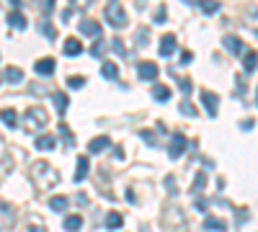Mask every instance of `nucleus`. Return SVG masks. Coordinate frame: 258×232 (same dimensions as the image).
I'll return each instance as SVG.
<instances>
[{
	"label": "nucleus",
	"instance_id": "1",
	"mask_svg": "<svg viewBox=\"0 0 258 232\" xmlns=\"http://www.w3.org/2000/svg\"><path fill=\"white\" fill-rule=\"evenodd\" d=\"M47 121H49L47 111H44L41 106H31V108L23 114V129H26V132H39V129L47 127Z\"/></svg>",
	"mask_w": 258,
	"mask_h": 232
},
{
	"label": "nucleus",
	"instance_id": "2",
	"mask_svg": "<svg viewBox=\"0 0 258 232\" xmlns=\"http://www.w3.org/2000/svg\"><path fill=\"white\" fill-rule=\"evenodd\" d=\"M103 18L109 21L114 28H121V26H127V10H124V5H119L116 0H114V3H109V5H106Z\"/></svg>",
	"mask_w": 258,
	"mask_h": 232
},
{
	"label": "nucleus",
	"instance_id": "3",
	"mask_svg": "<svg viewBox=\"0 0 258 232\" xmlns=\"http://www.w3.org/2000/svg\"><path fill=\"white\" fill-rule=\"evenodd\" d=\"M184 152H186V137L181 132H176L171 137V142H168V155H171V160H178Z\"/></svg>",
	"mask_w": 258,
	"mask_h": 232
},
{
	"label": "nucleus",
	"instance_id": "4",
	"mask_svg": "<svg viewBox=\"0 0 258 232\" xmlns=\"http://www.w3.org/2000/svg\"><path fill=\"white\" fill-rule=\"evenodd\" d=\"M202 103H204V108H207V114L215 119L217 116V111H220V98H217V93H212V90H202Z\"/></svg>",
	"mask_w": 258,
	"mask_h": 232
},
{
	"label": "nucleus",
	"instance_id": "5",
	"mask_svg": "<svg viewBox=\"0 0 258 232\" xmlns=\"http://www.w3.org/2000/svg\"><path fill=\"white\" fill-rule=\"evenodd\" d=\"M101 23L98 21H90V18H83L80 21V34L83 36H101Z\"/></svg>",
	"mask_w": 258,
	"mask_h": 232
},
{
	"label": "nucleus",
	"instance_id": "6",
	"mask_svg": "<svg viewBox=\"0 0 258 232\" xmlns=\"http://www.w3.org/2000/svg\"><path fill=\"white\" fill-rule=\"evenodd\" d=\"M137 72H140V77H142V80H155L160 70H158V65H153V62H140Z\"/></svg>",
	"mask_w": 258,
	"mask_h": 232
},
{
	"label": "nucleus",
	"instance_id": "7",
	"mask_svg": "<svg viewBox=\"0 0 258 232\" xmlns=\"http://www.w3.org/2000/svg\"><path fill=\"white\" fill-rule=\"evenodd\" d=\"M109 145H111L109 137H93V139L88 142V152H90V155H98V152H103Z\"/></svg>",
	"mask_w": 258,
	"mask_h": 232
},
{
	"label": "nucleus",
	"instance_id": "8",
	"mask_svg": "<svg viewBox=\"0 0 258 232\" xmlns=\"http://www.w3.org/2000/svg\"><path fill=\"white\" fill-rule=\"evenodd\" d=\"M225 49L227 52H233V54H243L246 52V44H243V39H238V36H225Z\"/></svg>",
	"mask_w": 258,
	"mask_h": 232
},
{
	"label": "nucleus",
	"instance_id": "9",
	"mask_svg": "<svg viewBox=\"0 0 258 232\" xmlns=\"http://www.w3.org/2000/svg\"><path fill=\"white\" fill-rule=\"evenodd\" d=\"M54 67H57V62H54L52 57H44V59H39L36 65H34L36 75H52V72H54Z\"/></svg>",
	"mask_w": 258,
	"mask_h": 232
},
{
	"label": "nucleus",
	"instance_id": "10",
	"mask_svg": "<svg viewBox=\"0 0 258 232\" xmlns=\"http://www.w3.org/2000/svg\"><path fill=\"white\" fill-rule=\"evenodd\" d=\"M90 173V160L88 158H80L78 160V168H75V176H72V181L75 183H83V178Z\"/></svg>",
	"mask_w": 258,
	"mask_h": 232
},
{
	"label": "nucleus",
	"instance_id": "11",
	"mask_svg": "<svg viewBox=\"0 0 258 232\" xmlns=\"http://www.w3.org/2000/svg\"><path fill=\"white\" fill-rule=\"evenodd\" d=\"M0 121H3L8 129H16V124H18V114H16V108H3V111H0Z\"/></svg>",
	"mask_w": 258,
	"mask_h": 232
},
{
	"label": "nucleus",
	"instance_id": "12",
	"mask_svg": "<svg viewBox=\"0 0 258 232\" xmlns=\"http://www.w3.org/2000/svg\"><path fill=\"white\" fill-rule=\"evenodd\" d=\"M176 52V36L173 34H165L163 39H160V54L163 57H171Z\"/></svg>",
	"mask_w": 258,
	"mask_h": 232
},
{
	"label": "nucleus",
	"instance_id": "13",
	"mask_svg": "<svg viewBox=\"0 0 258 232\" xmlns=\"http://www.w3.org/2000/svg\"><path fill=\"white\" fill-rule=\"evenodd\" d=\"M62 52H65L67 57L80 54V52H83V41H80V39H65V44H62Z\"/></svg>",
	"mask_w": 258,
	"mask_h": 232
},
{
	"label": "nucleus",
	"instance_id": "14",
	"mask_svg": "<svg viewBox=\"0 0 258 232\" xmlns=\"http://www.w3.org/2000/svg\"><path fill=\"white\" fill-rule=\"evenodd\" d=\"M8 23H10L13 28H18V31H23V28L28 26V21L23 18L21 10H10V13H8Z\"/></svg>",
	"mask_w": 258,
	"mask_h": 232
},
{
	"label": "nucleus",
	"instance_id": "15",
	"mask_svg": "<svg viewBox=\"0 0 258 232\" xmlns=\"http://www.w3.org/2000/svg\"><path fill=\"white\" fill-rule=\"evenodd\" d=\"M204 230H212V232H227V222H222L220 217H207V220H204Z\"/></svg>",
	"mask_w": 258,
	"mask_h": 232
},
{
	"label": "nucleus",
	"instance_id": "16",
	"mask_svg": "<svg viewBox=\"0 0 258 232\" xmlns=\"http://www.w3.org/2000/svg\"><path fill=\"white\" fill-rule=\"evenodd\" d=\"M54 147H57V139H54L52 134H41V137L36 139V150L49 152V150H54Z\"/></svg>",
	"mask_w": 258,
	"mask_h": 232
},
{
	"label": "nucleus",
	"instance_id": "17",
	"mask_svg": "<svg viewBox=\"0 0 258 232\" xmlns=\"http://www.w3.org/2000/svg\"><path fill=\"white\" fill-rule=\"evenodd\" d=\"M67 232H78L80 227H83V217L80 214H70L67 220H65V225H62Z\"/></svg>",
	"mask_w": 258,
	"mask_h": 232
},
{
	"label": "nucleus",
	"instance_id": "18",
	"mask_svg": "<svg viewBox=\"0 0 258 232\" xmlns=\"http://www.w3.org/2000/svg\"><path fill=\"white\" fill-rule=\"evenodd\" d=\"M52 101H54V108H57L59 114H65L67 108H70V98L65 96V93H54V96H52Z\"/></svg>",
	"mask_w": 258,
	"mask_h": 232
},
{
	"label": "nucleus",
	"instance_id": "19",
	"mask_svg": "<svg viewBox=\"0 0 258 232\" xmlns=\"http://www.w3.org/2000/svg\"><path fill=\"white\" fill-rule=\"evenodd\" d=\"M101 75L106 77V80H116V77H119V67L114 65V62H103V65H101Z\"/></svg>",
	"mask_w": 258,
	"mask_h": 232
},
{
	"label": "nucleus",
	"instance_id": "20",
	"mask_svg": "<svg viewBox=\"0 0 258 232\" xmlns=\"http://www.w3.org/2000/svg\"><path fill=\"white\" fill-rule=\"evenodd\" d=\"M121 225H124V217H121L119 212H109V214H106V227H109V230H119Z\"/></svg>",
	"mask_w": 258,
	"mask_h": 232
},
{
	"label": "nucleus",
	"instance_id": "21",
	"mask_svg": "<svg viewBox=\"0 0 258 232\" xmlns=\"http://www.w3.org/2000/svg\"><path fill=\"white\" fill-rule=\"evenodd\" d=\"M3 77H5V80L8 83H21L23 80V70H18V67H5V72H3Z\"/></svg>",
	"mask_w": 258,
	"mask_h": 232
},
{
	"label": "nucleus",
	"instance_id": "22",
	"mask_svg": "<svg viewBox=\"0 0 258 232\" xmlns=\"http://www.w3.org/2000/svg\"><path fill=\"white\" fill-rule=\"evenodd\" d=\"M153 98L160 101V103L171 101V88H168V85H155V88H153Z\"/></svg>",
	"mask_w": 258,
	"mask_h": 232
},
{
	"label": "nucleus",
	"instance_id": "23",
	"mask_svg": "<svg viewBox=\"0 0 258 232\" xmlns=\"http://www.w3.org/2000/svg\"><path fill=\"white\" fill-rule=\"evenodd\" d=\"M39 31H44V36H47L49 41L57 39V31H54V26H52L49 18H41V21H39Z\"/></svg>",
	"mask_w": 258,
	"mask_h": 232
},
{
	"label": "nucleus",
	"instance_id": "24",
	"mask_svg": "<svg viewBox=\"0 0 258 232\" xmlns=\"http://www.w3.org/2000/svg\"><path fill=\"white\" fill-rule=\"evenodd\" d=\"M67 204H70V199H67V196H52V199H49L52 212H65V209H67Z\"/></svg>",
	"mask_w": 258,
	"mask_h": 232
},
{
	"label": "nucleus",
	"instance_id": "25",
	"mask_svg": "<svg viewBox=\"0 0 258 232\" xmlns=\"http://www.w3.org/2000/svg\"><path fill=\"white\" fill-rule=\"evenodd\" d=\"M204 186H207V173H204V170H199V173H196V178H194L191 191H194V194H199V191L204 189Z\"/></svg>",
	"mask_w": 258,
	"mask_h": 232
},
{
	"label": "nucleus",
	"instance_id": "26",
	"mask_svg": "<svg viewBox=\"0 0 258 232\" xmlns=\"http://www.w3.org/2000/svg\"><path fill=\"white\" fill-rule=\"evenodd\" d=\"M199 8L209 15V13H217L220 10V3H217V0H199Z\"/></svg>",
	"mask_w": 258,
	"mask_h": 232
},
{
	"label": "nucleus",
	"instance_id": "27",
	"mask_svg": "<svg viewBox=\"0 0 258 232\" xmlns=\"http://www.w3.org/2000/svg\"><path fill=\"white\" fill-rule=\"evenodd\" d=\"M243 67H246L248 75L256 72V52H248V54H246V59H243Z\"/></svg>",
	"mask_w": 258,
	"mask_h": 232
},
{
	"label": "nucleus",
	"instance_id": "28",
	"mask_svg": "<svg viewBox=\"0 0 258 232\" xmlns=\"http://www.w3.org/2000/svg\"><path fill=\"white\" fill-rule=\"evenodd\" d=\"M111 46H114V52H116L119 57H127V54H129V49L124 46V41H121V39H114V41H111Z\"/></svg>",
	"mask_w": 258,
	"mask_h": 232
},
{
	"label": "nucleus",
	"instance_id": "29",
	"mask_svg": "<svg viewBox=\"0 0 258 232\" xmlns=\"http://www.w3.org/2000/svg\"><path fill=\"white\" fill-rule=\"evenodd\" d=\"M153 21H155V23H165V21H168V8H165V5H158Z\"/></svg>",
	"mask_w": 258,
	"mask_h": 232
},
{
	"label": "nucleus",
	"instance_id": "30",
	"mask_svg": "<svg viewBox=\"0 0 258 232\" xmlns=\"http://www.w3.org/2000/svg\"><path fill=\"white\" fill-rule=\"evenodd\" d=\"M140 137L145 139V142H147L150 147H158V139H155V134H153V132H145V129H142V132H140Z\"/></svg>",
	"mask_w": 258,
	"mask_h": 232
},
{
	"label": "nucleus",
	"instance_id": "31",
	"mask_svg": "<svg viewBox=\"0 0 258 232\" xmlns=\"http://www.w3.org/2000/svg\"><path fill=\"white\" fill-rule=\"evenodd\" d=\"M147 41H150V31H147V28H140V31H137V44H140V46H147Z\"/></svg>",
	"mask_w": 258,
	"mask_h": 232
},
{
	"label": "nucleus",
	"instance_id": "32",
	"mask_svg": "<svg viewBox=\"0 0 258 232\" xmlns=\"http://www.w3.org/2000/svg\"><path fill=\"white\" fill-rule=\"evenodd\" d=\"M67 85H70V88H83V85H85V77H80V75H72L70 80H67Z\"/></svg>",
	"mask_w": 258,
	"mask_h": 232
},
{
	"label": "nucleus",
	"instance_id": "33",
	"mask_svg": "<svg viewBox=\"0 0 258 232\" xmlns=\"http://www.w3.org/2000/svg\"><path fill=\"white\" fill-rule=\"evenodd\" d=\"M181 114H186V116H196V108H194L189 101H184V103H181Z\"/></svg>",
	"mask_w": 258,
	"mask_h": 232
},
{
	"label": "nucleus",
	"instance_id": "34",
	"mask_svg": "<svg viewBox=\"0 0 258 232\" xmlns=\"http://www.w3.org/2000/svg\"><path fill=\"white\" fill-rule=\"evenodd\" d=\"M178 88H181V90H184L186 96H189V93H191V88H194V85H191V80H186V77H178Z\"/></svg>",
	"mask_w": 258,
	"mask_h": 232
},
{
	"label": "nucleus",
	"instance_id": "35",
	"mask_svg": "<svg viewBox=\"0 0 258 232\" xmlns=\"http://www.w3.org/2000/svg\"><path fill=\"white\" fill-rule=\"evenodd\" d=\"M194 59V52H181V65H189Z\"/></svg>",
	"mask_w": 258,
	"mask_h": 232
},
{
	"label": "nucleus",
	"instance_id": "36",
	"mask_svg": "<svg viewBox=\"0 0 258 232\" xmlns=\"http://www.w3.org/2000/svg\"><path fill=\"white\" fill-rule=\"evenodd\" d=\"M90 54H93V57H101V54H103V41H98L93 49H90Z\"/></svg>",
	"mask_w": 258,
	"mask_h": 232
},
{
	"label": "nucleus",
	"instance_id": "37",
	"mask_svg": "<svg viewBox=\"0 0 258 232\" xmlns=\"http://www.w3.org/2000/svg\"><path fill=\"white\" fill-rule=\"evenodd\" d=\"M194 207L199 209V212H207V207H209V204H207L204 199H196V201H194Z\"/></svg>",
	"mask_w": 258,
	"mask_h": 232
},
{
	"label": "nucleus",
	"instance_id": "38",
	"mask_svg": "<svg viewBox=\"0 0 258 232\" xmlns=\"http://www.w3.org/2000/svg\"><path fill=\"white\" fill-rule=\"evenodd\" d=\"M165 183H168V191H171V194H176V186H173V183H176V178H173V176H168V178H165Z\"/></svg>",
	"mask_w": 258,
	"mask_h": 232
},
{
	"label": "nucleus",
	"instance_id": "39",
	"mask_svg": "<svg viewBox=\"0 0 258 232\" xmlns=\"http://www.w3.org/2000/svg\"><path fill=\"white\" fill-rule=\"evenodd\" d=\"M28 232H47V230H44L41 225H34V227H28Z\"/></svg>",
	"mask_w": 258,
	"mask_h": 232
},
{
	"label": "nucleus",
	"instance_id": "40",
	"mask_svg": "<svg viewBox=\"0 0 258 232\" xmlns=\"http://www.w3.org/2000/svg\"><path fill=\"white\" fill-rule=\"evenodd\" d=\"M8 3L13 5V10H18V8H21V0H8Z\"/></svg>",
	"mask_w": 258,
	"mask_h": 232
},
{
	"label": "nucleus",
	"instance_id": "41",
	"mask_svg": "<svg viewBox=\"0 0 258 232\" xmlns=\"http://www.w3.org/2000/svg\"><path fill=\"white\" fill-rule=\"evenodd\" d=\"M78 3H80V5H85V8H88V5H90V3H93V0H78Z\"/></svg>",
	"mask_w": 258,
	"mask_h": 232
},
{
	"label": "nucleus",
	"instance_id": "42",
	"mask_svg": "<svg viewBox=\"0 0 258 232\" xmlns=\"http://www.w3.org/2000/svg\"><path fill=\"white\" fill-rule=\"evenodd\" d=\"M109 3H114V0H109Z\"/></svg>",
	"mask_w": 258,
	"mask_h": 232
}]
</instances>
